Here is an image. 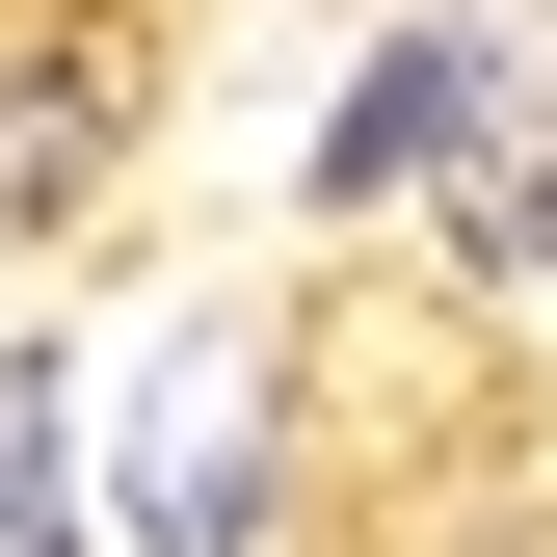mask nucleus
<instances>
[{
	"mask_svg": "<svg viewBox=\"0 0 557 557\" xmlns=\"http://www.w3.org/2000/svg\"><path fill=\"white\" fill-rule=\"evenodd\" d=\"M0 557H107L81 505H53V372H0Z\"/></svg>",
	"mask_w": 557,
	"mask_h": 557,
	"instance_id": "nucleus-2",
	"label": "nucleus"
},
{
	"mask_svg": "<svg viewBox=\"0 0 557 557\" xmlns=\"http://www.w3.org/2000/svg\"><path fill=\"white\" fill-rule=\"evenodd\" d=\"M478 81H505V53H478V27H398V53H372V107L319 133V213H372L398 160H451V133H478Z\"/></svg>",
	"mask_w": 557,
	"mask_h": 557,
	"instance_id": "nucleus-1",
	"label": "nucleus"
},
{
	"mask_svg": "<svg viewBox=\"0 0 557 557\" xmlns=\"http://www.w3.org/2000/svg\"><path fill=\"white\" fill-rule=\"evenodd\" d=\"M478 265H557V133H505V160H478Z\"/></svg>",
	"mask_w": 557,
	"mask_h": 557,
	"instance_id": "nucleus-3",
	"label": "nucleus"
}]
</instances>
